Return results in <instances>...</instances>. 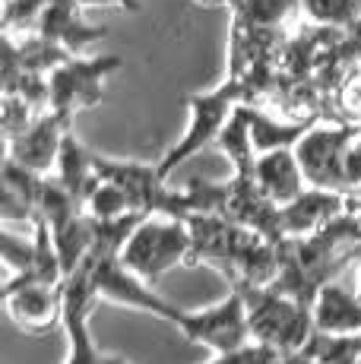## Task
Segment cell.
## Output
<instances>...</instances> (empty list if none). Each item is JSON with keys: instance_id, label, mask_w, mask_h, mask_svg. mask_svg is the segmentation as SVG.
Returning <instances> with one entry per match:
<instances>
[{"instance_id": "1", "label": "cell", "mask_w": 361, "mask_h": 364, "mask_svg": "<svg viewBox=\"0 0 361 364\" xmlns=\"http://www.w3.org/2000/svg\"><path fill=\"white\" fill-rule=\"evenodd\" d=\"M355 257H361V219L345 209L323 228L279 241V276L269 289L314 307L323 285H330Z\"/></svg>"}, {"instance_id": "2", "label": "cell", "mask_w": 361, "mask_h": 364, "mask_svg": "<svg viewBox=\"0 0 361 364\" xmlns=\"http://www.w3.org/2000/svg\"><path fill=\"white\" fill-rule=\"evenodd\" d=\"M241 295L247 301V320H251L254 342L279 348L282 355L301 352L308 339L314 336V307L301 304L291 295L269 289V285H251V282H235Z\"/></svg>"}, {"instance_id": "3", "label": "cell", "mask_w": 361, "mask_h": 364, "mask_svg": "<svg viewBox=\"0 0 361 364\" xmlns=\"http://www.w3.org/2000/svg\"><path fill=\"white\" fill-rule=\"evenodd\" d=\"M190 250H193V237L184 219L146 215L136 225V232L130 235L127 247L121 254V263L130 272H136L143 282H156L158 276L175 269L178 263H190Z\"/></svg>"}, {"instance_id": "4", "label": "cell", "mask_w": 361, "mask_h": 364, "mask_svg": "<svg viewBox=\"0 0 361 364\" xmlns=\"http://www.w3.org/2000/svg\"><path fill=\"white\" fill-rule=\"evenodd\" d=\"M247 102V89L241 80H232L228 76L225 82H222L219 89H212V92H197V95H187V108H190V124H187V133L184 139L175 146V149L168 152V156L158 162V171H162V178L168 181V174L175 171L178 165H184L190 156H197L200 149H203L206 143H216L222 127H225V121L232 117L235 105Z\"/></svg>"}, {"instance_id": "5", "label": "cell", "mask_w": 361, "mask_h": 364, "mask_svg": "<svg viewBox=\"0 0 361 364\" xmlns=\"http://www.w3.org/2000/svg\"><path fill=\"white\" fill-rule=\"evenodd\" d=\"M95 171H99V178L121 184L130 197V209H136V213L168 215V219H187L193 213L187 191H171L158 165L152 168L143 162H117V159L95 156Z\"/></svg>"}, {"instance_id": "6", "label": "cell", "mask_w": 361, "mask_h": 364, "mask_svg": "<svg viewBox=\"0 0 361 364\" xmlns=\"http://www.w3.org/2000/svg\"><path fill=\"white\" fill-rule=\"evenodd\" d=\"M361 136V124H320L304 133L295 143V156L301 162V171L311 187H326V191L349 193L345 181V152Z\"/></svg>"}, {"instance_id": "7", "label": "cell", "mask_w": 361, "mask_h": 364, "mask_svg": "<svg viewBox=\"0 0 361 364\" xmlns=\"http://www.w3.org/2000/svg\"><path fill=\"white\" fill-rule=\"evenodd\" d=\"M124 60L117 54L105 58H70L67 64L51 70V111L60 114L67 124L76 117V111H89L105 95V80L114 70H121Z\"/></svg>"}, {"instance_id": "8", "label": "cell", "mask_w": 361, "mask_h": 364, "mask_svg": "<svg viewBox=\"0 0 361 364\" xmlns=\"http://www.w3.org/2000/svg\"><path fill=\"white\" fill-rule=\"evenodd\" d=\"M86 269L89 282H92V291L99 298L117 301V304H130V307H140L146 314H156V317L168 320V323H180L184 311L168 301H162L149 285L143 282L136 272H130L127 266L121 263V257H105V254H89L86 260L80 263Z\"/></svg>"}, {"instance_id": "9", "label": "cell", "mask_w": 361, "mask_h": 364, "mask_svg": "<svg viewBox=\"0 0 361 364\" xmlns=\"http://www.w3.org/2000/svg\"><path fill=\"white\" fill-rule=\"evenodd\" d=\"M178 330L184 333L187 342L210 346L212 352H235V348L254 342L251 320H247V301L241 289L232 285V295L206 311H184Z\"/></svg>"}, {"instance_id": "10", "label": "cell", "mask_w": 361, "mask_h": 364, "mask_svg": "<svg viewBox=\"0 0 361 364\" xmlns=\"http://www.w3.org/2000/svg\"><path fill=\"white\" fill-rule=\"evenodd\" d=\"M184 222L193 237L190 263H210L232 285L238 282V257L247 237L254 235V228L238 225V222L225 219L219 213H190Z\"/></svg>"}, {"instance_id": "11", "label": "cell", "mask_w": 361, "mask_h": 364, "mask_svg": "<svg viewBox=\"0 0 361 364\" xmlns=\"http://www.w3.org/2000/svg\"><path fill=\"white\" fill-rule=\"evenodd\" d=\"M225 184L228 191H225V206H222L225 219L238 222L244 228H254L269 241L286 237V232H282V206L263 193L254 171H235Z\"/></svg>"}, {"instance_id": "12", "label": "cell", "mask_w": 361, "mask_h": 364, "mask_svg": "<svg viewBox=\"0 0 361 364\" xmlns=\"http://www.w3.org/2000/svg\"><path fill=\"white\" fill-rule=\"evenodd\" d=\"M60 289H64V317H60V323H64L67 342H70V355H67L64 364H105V355L95 348L92 333H89V311L95 307L99 295L92 291L86 269L76 266Z\"/></svg>"}, {"instance_id": "13", "label": "cell", "mask_w": 361, "mask_h": 364, "mask_svg": "<svg viewBox=\"0 0 361 364\" xmlns=\"http://www.w3.org/2000/svg\"><path fill=\"white\" fill-rule=\"evenodd\" d=\"M6 311L23 330H45L64 317V289L32 276H10L4 285Z\"/></svg>"}, {"instance_id": "14", "label": "cell", "mask_w": 361, "mask_h": 364, "mask_svg": "<svg viewBox=\"0 0 361 364\" xmlns=\"http://www.w3.org/2000/svg\"><path fill=\"white\" fill-rule=\"evenodd\" d=\"M67 130H70V124H67L60 114H54L51 108L41 111L23 136L6 143V159H13L16 165L29 168V171L48 174V168L58 165Z\"/></svg>"}, {"instance_id": "15", "label": "cell", "mask_w": 361, "mask_h": 364, "mask_svg": "<svg viewBox=\"0 0 361 364\" xmlns=\"http://www.w3.org/2000/svg\"><path fill=\"white\" fill-rule=\"evenodd\" d=\"M36 32L41 38L64 45L70 54H82L92 41H102L108 35L105 26H89L82 19L80 0H48L38 16Z\"/></svg>"}, {"instance_id": "16", "label": "cell", "mask_w": 361, "mask_h": 364, "mask_svg": "<svg viewBox=\"0 0 361 364\" xmlns=\"http://www.w3.org/2000/svg\"><path fill=\"white\" fill-rule=\"evenodd\" d=\"M345 209H349V197L343 191L308 187L298 200L282 206V232H286V237L311 235L317 228H323L326 222H333L336 215H343Z\"/></svg>"}, {"instance_id": "17", "label": "cell", "mask_w": 361, "mask_h": 364, "mask_svg": "<svg viewBox=\"0 0 361 364\" xmlns=\"http://www.w3.org/2000/svg\"><path fill=\"white\" fill-rule=\"evenodd\" d=\"M254 178H257V184L263 187V193H266L269 200H276L279 206L298 200L304 191H308V187H304L308 178H304L295 149H273V152L257 156Z\"/></svg>"}, {"instance_id": "18", "label": "cell", "mask_w": 361, "mask_h": 364, "mask_svg": "<svg viewBox=\"0 0 361 364\" xmlns=\"http://www.w3.org/2000/svg\"><path fill=\"white\" fill-rule=\"evenodd\" d=\"M58 174L54 178L70 191V197H76L86 206V200L92 197V191L102 184L99 171H95V156L73 136V130H67L64 146H60V156H58Z\"/></svg>"}, {"instance_id": "19", "label": "cell", "mask_w": 361, "mask_h": 364, "mask_svg": "<svg viewBox=\"0 0 361 364\" xmlns=\"http://www.w3.org/2000/svg\"><path fill=\"white\" fill-rule=\"evenodd\" d=\"M314 323L323 333H361V301L336 282L323 285L314 301Z\"/></svg>"}, {"instance_id": "20", "label": "cell", "mask_w": 361, "mask_h": 364, "mask_svg": "<svg viewBox=\"0 0 361 364\" xmlns=\"http://www.w3.org/2000/svg\"><path fill=\"white\" fill-rule=\"evenodd\" d=\"M314 124H317L314 114L298 117V121H279V117L266 114V111H257L251 105V136H254L257 156L273 152V149H295V143L314 127Z\"/></svg>"}, {"instance_id": "21", "label": "cell", "mask_w": 361, "mask_h": 364, "mask_svg": "<svg viewBox=\"0 0 361 364\" xmlns=\"http://www.w3.org/2000/svg\"><path fill=\"white\" fill-rule=\"evenodd\" d=\"M216 146L235 171H254L257 149H254V136H251V105L247 102L235 105L232 117L222 127Z\"/></svg>"}, {"instance_id": "22", "label": "cell", "mask_w": 361, "mask_h": 364, "mask_svg": "<svg viewBox=\"0 0 361 364\" xmlns=\"http://www.w3.org/2000/svg\"><path fill=\"white\" fill-rule=\"evenodd\" d=\"M304 352L317 364H358L361 358V333H323L314 330Z\"/></svg>"}, {"instance_id": "23", "label": "cell", "mask_w": 361, "mask_h": 364, "mask_svg": "<svg viewBox=\"0 0 361 364\" xmlns=\"http://www.w3.org/2000/svg\"><path fill=\"white\" fill-rule=\"evenodd\" d=\"M295 10H301V0H235L232 23L260 26V29H279Z\"/></svg>"}, {"instance_id": "24", "label": "cell", "mask_w": 361, "mask_h": 364, "mask_svg": "<svg viewBox=\"0 0 361 364\" xmlns=\"http://www.w3.org/2000/svg\"><path fill=\"white\" fill-rule=\"evenodd\" d=\"M304 16L314 26L330 29H352L358 23V0H301Z\"/></svg>"}, {"instance_id": "25", "label": "cell", "mask_w": 361, "mask_h": 364, "mask_svg": "<svg viewBox=\"0 0 361 364\" xmlns=\"http://www.w3.org/2000/svg\"><path fill=\"white\" fill-rule=\"evenodd\" d=\"M86 213L92 215V219H121V215L130 213V197L121 184L102 178V184L95 187L92 197L86 200Z\"/></svg>"}, {"instance_id": "26", "label": "cell", "mask_w": 361, "mask_h": 364, "mask_svg": "<svg viewBox=\"0 0 361 364\" xmlns=\"http://www.w3.org/2000/svg\"><path fill=\"white\" fill-rule=\"evenodd\" d=\"M36 121V108L23 99L19 92H4V136L6 143H13L16 136H23Z\"/></svg>"}, {"instance_id": "27", "label": "cell", "mask_w": 361, "mask_h": 364, "mask_svg": "<svg viewBox=\"0 0 361 364\" xmlns=\"http://www.w3.org/2000/svg\"><path fill=\"white\" fill-rule=\"evenodd\" d=\"M48 0H4V32H36Z\"/></svg>"}, {"instance_id": "28", "label": "cell", "mask_w": 361, "mask_h": 364, "mask_svg": "<svg viewBox=\"0 0 361 364\" xmlns=\"http://www.w3.org/2000/svg\"><path fill=\"white\" fill-rule=\"evenodd\" d=\"M0 254H4V263L10 269V276H23V272L32 269V257H36V241L26 244L19 237H13L10 232L0 235Z\"/></svg>"}, {"instance_id": "29", "label": "cell", "mask_w": 361, "mask_h": 364, "mask_svg": "<svg viewBox=\"0 0 361 364\" xmlns=\"http://www.w3.org/2000/svg\"><path fill=\"white\" fill-rule=\"evenodd\" d=\"M336 105L352 124H361V67H352L336 86Z\"/></svg>"}, {"instance_id": "30", "label": "cell", "mask_w": 361, "mask_h": 364, "mask_svg": "<svg viewBox=\"0 0 361 364\" xmlns=\"http://www.w3.org/2000/svg\"><path fill=\"white\" fill-rule=\"evenodd\" d=\"M279 358H282L279 348L263 346V342H247V346L235 348V352H222L210 364H279Z\"/></svg>"}, {"instance_id": "31", "label": "cell", "mask_w": 361, "mask_h": 364, "mask_svg": "<svg viewBox=\"0 0 361 364\" xmlns=\"http://www.w3.org/2000/svg\"><path fill=\"white\" fill-rule=\"evenodd\" d=\"M345 181H349V191L361 187V136L345 152Z\"/></svg>"}, {"instance_id": "32", "label": "cell", "mask_w": 361, "mask_h": 364, "mask_svg": "<svg viewBox=\"0 0 361 364\" xmlns=\"http://www.w3.org/2000/svg\"><path fill=\"white\" fill-rule=\"evenodd\" d=\"M82 6H121V10H140L136 0H80Z\"/></svg>"}, {"instance_id": "33", "label": "cell", "mask_w": 361, "mask_h": 364, "mask_svg": "<svg viewBox=\"0 0 361 364\" xmlns=\"http://www.w3.org/2000/svg\"><path fill=\"white\" fill-rule=\"evenodd\" d=\"M279 364H317V361L301 348V352H289V355H282Z\"/></svg>"}, {"instance_id": "34", "label": "cell", "mask_w": 361, "mask_h": 364, "mask_svg": "<svg viewBox=\"0 0 361 364\" xmlns=\"http://www.w3.org/2000/svg\"><path fill=\"white\" fill-rule=\"evenodd\" d=\"M193 4H200V6H232L235 0H193Z\"/></svg>"}, {"instance_id": "35", "label": "cell", "mask_w": 361, "mask_h": 364, "mask_svg": "<svg viewBox=\"0 0 361 364\" xmlns=\"http://www.w3.org/2000/svg\"><path fill=\"white\" fill-rule=\"evenodd\" d=\"M105 364H127V361L117 358V355H105Z\"/></svg>"}, {"instance_id": "36", "label": "cell", "mask_w": 361, "mask_h": 364, "mask_svg": "<svg viewBox=\"0 0 361 364\" xmlns=\"http://www.w3.org/2000/svg\"><path fill=\"white\" fill-rule=\"evenodd\" d=\"M358 301H361V272H358Z\"/></svg>"}, {"instance_id": "37", "label": "cell", "mask_w": 361, "mask_h": 364, "mask_svg": "<svg viewBox=\"0 0 361 364\" xmlns=\"http://www.w3.org/2000/svg\"><path fill=\"white\" fill-rule=\"evenodd\" d=\"M352 209H355V213H358V219H361V206H352Z\"/></svg>"}]
</instances>
